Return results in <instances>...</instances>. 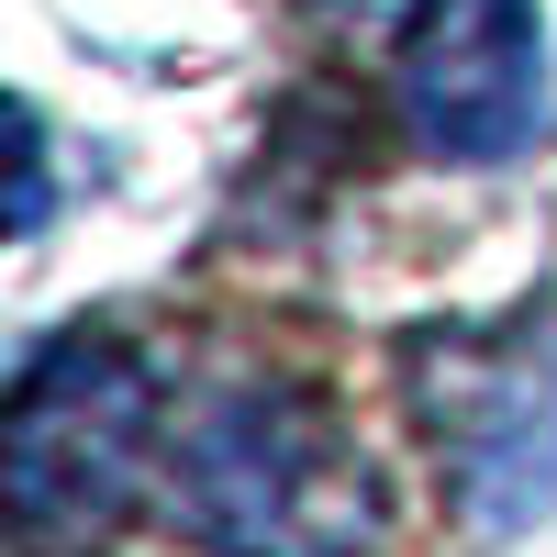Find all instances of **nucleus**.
I'll list each match as a JSON object with an SVG mask.
<instances>
[{
    "instance_id": "1",
    "label": "nucleus",
    "mask_w": 557,
    "mask_h": 557,
    "mask_svg": "<svg viewBox=\"0 0 557 557\" xmlns=\"http://www.w3.org/2000/svg\"><path fill=\"white\" fill-rule=\"evenodd\" d=\"M168 502L212 557H368L380 546V469L323 401L278 380L212 391L178 424Z\"/></svg>"
},
{
    "instance_id": "4",
    "label": "nucleus",
    "mask_w": 557,
    "mask_h": 557,
    "mask_svg": "<svg viewBox=\"0 0 557 557\" xmlns=\"http://www.w3.org/2000/svg\"><path fill=\"white\" fill-rule=\"evenodd\" d=\"M346 12H401V0H346Z\"/></svg>"
},
{
    "instance_id": "2",
    "label": "nucleus",
    "mask_w": 557,
    "mask_h": 557,
    "mask_svg": "<svg viewBox=\"0 0 557 557\" xmlns=\"http://www.w3.org/2000/svg\"><path fill=\"white\" fill-rule=\"evenodd\" d=\"M12 502L23 524H101L134 502V480L157 469V368L123 335H57L23 380H12Z\"/></svg>"
},
{
    "instance_id": "3",
    "label": "nucleus",
    "mask_w": 557,
    "mask_h": 557,
    "mask_svg": "<svg viewBox=\"0 0 557 557\" xmlns=\"http://www.w3.org/2000/svg\"><path fill=\"white\" fill-rule=\"evenodd\" d=\"M401 123L446 168H502L546 123V12L535 0H424L401 34Z\"/></svg>"
}]
</instances>
